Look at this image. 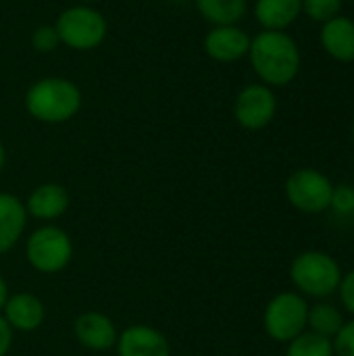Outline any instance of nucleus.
<instances>
[{"label": "nucleus", "instance_id": "29", "mask_svg": "<svg viewBox=\"0 0 354 356\" xmlns=\"http://www.w3.org/2000/svg\"><path fill=\"white\" fill-rule=\"evenodd\" d=\"M83 2H98V0H83Z\"/></svg>", "mask_w": 354, "mask_h": 356}, {"label": "nucleus", "instance_id": "12", "mask_svg": "<svg viewBox=\"0 0 354 356\" xmlns=\"http://www.w3.org/2000/svg\"><path fill=\"white\" fill-rule=\"evenodd\" d=\"M319 44L323 52L338 63L354 60V19L346 15H338L325 23H321Z\"/></svg>", "mask_w": 354, "mask_h": 356}, {"label": "nucleus", "instance_id": "4", "mask_svg": "<svg viewBox=\"0 0 354 356\" xmlns=\"http://www.w3.org/2000/svg\"><path fill=\"white\" fill-rule=\"evenodd\" d=\"M309 305L296 292H282L273 296L263 313V327L275 342L288 344L307 330Z\"/></svg>", "mask_w": 354, "mask_h": 356}, {"label": "nucleus", "instance_id": "2", "mask_svg": "<svg viewBox=\"0 0 354 356\" xmlns=\"http://www.w3.org/2000/svg\"><path fill=\"white\" fill-rule=\"evenodd\" d=\"M81 106L79 88L61 77H46L35 81L25 94L27 113L42 123L69 121Z\"/></svg>", "mask_w": 354, "mask_h": 356}, {"label": "nucleus", "instance_id": "17", "mask_svg": "<svg viewBox=\"0 0 354 356\" xmlns=\"http://www.w3.org/2000/svg\"><path fill=\"white\" fill-rule=\"evenodd\" d=\"M198 13L217 25H236L248 10V0H196Z\"/></svg>", "mask_w": 354, "mask_h": 356}, {"label": "nucleus", "instance_id": "5", "mask_svg": "<svg viewBox=\"0 0 354 356\" xmlns=\"http://www.w3.org/2000/svg\"><path fill=\"white\" fill-rule=\"evenodd\" d=\"M25 257L40 273H58L69 265L73 257V244L65 229L56 225H44L27 238Z\"/></svg>", "mask_w": 354, "mask_h": 356}, {"label": "nucleus", "instance_id": "16", "mask_svg": "<svg viewBox=\"0 0 354 356\" xmlns=\"http://www.w3.org/2000/svg\"><path fill=\"white\" fill-rule=\"evenodd\" d=\"M303 15V0H257L255 17L267 31H284Z\"/></svg>", "mask_w": 354, "mask_h": 356}, {"label": "nucleus", "instance_id": "7", "mask_svg": "<svg viewBox=\"0 0 354 356\" xmlns=\"http://www.w3.org/2000/svg\"><path fill=\"white\" fill-rule=\"evenodd\" d=\"M63 44L73 50H92L106 35L104 17L88 6H73L58 15L54 25Z\"/></svg>", "mask_w": 354, "mask_h": 356}, {"label": "nucleus", "instance_id": "11", "mask_svg": "<svg viewBox=\"0 0 354 356\" xmlns=\"http://www.w3.org/2000/svg\"><path fill=\"white\" fill-rule=\"evenodd\" d=\"M73 332L77 342L90 350H108L119 338L115 323L98 311L81 313L73 323Z\"/></svg>", "mask_w": 354, "mask_h": 356}, {"label": "nucleus", "instance_id": "20", "mask_svg": "<svg viewBox=\"0 0 354 356\" xmlns=\"http://www.w3.org/2000/svg\"><path fill=\"white\" fill-rule=\"evenodd\" d=\"M344 0H303V13L317 23H325L342 15Z\"/></svg>", "mask_w": 354, "mask_h": 356}, {"label": "nucleus", "instance_id": "22", "mask_svg": "<svg viewBox=\"0 0 354 356\" xmlns=\"http://www.w3.org/2000/svg\"><path fill=\"white\" fill-rule=\"evenodd\" d=\"M61 44V38L52 25H42L31 33V46L38 52H52Z\"/></svg>", "mask_w": 354, "mask_h": 356}, {"label": "nucleus", "instance_id": "28", "mask_svg": "<svg viewBox=\"0 0 354 356\" xmlns=\"http://www.w3.org/2000/svg\"><path fill=\"white\" fill-rule=\"evenodd\" d=\"M353 144H354V121H353Z\"/></svg>", "mask_w": 354, "mask_h": 356}, {"label": "nucleus", "instance_id": "8", "mask_svg": "<svg viewBox=\"0 0 354 356\" xmlns=\"http://www.w3.org/2000/svg\"><path fill=\"white\" fill-rule=\"evenodd\" d=\"M277 113V98L273 90L265 83L246 86L234 102L236 121L250 131H259L267 127Z\"/></svg>", "mask_w": 354, "mask_h": 356}, {"label": "nucleus", "instance_id": "27", "mask_svg": "<svg viewBox=\"0 0 354 356\" xmlns=\"http://www.w3.org/2000/svg\"><path fill=\"white\" fill-rule=\"evenodd\" d=\"M4 159H6V154H4V146L0 144V169L4 167Z\"/></svg>", "mask_w": 354, "mask_h": 356}, {"label": "nucleus", "instance_id": "13", "mask_svg": "<svg viewBox=\"0 0 354 356\" xmlns=\"http://www.w3.org/2000/svg\"><path fill=\"white\" fill-rule=\"evenodd\" d=\"M2 317L13 327V332H35L46 317L44 305L38 296L29 292H19L6 298V305L2 309Z\"/></svg>", "mask_w": 354, "mask_h": 356}, {"label": "nucleus", "instance_id": "15", "mask_svg": "<svg viewBox=\"0 0 354 356\" xmlns=\"http://www.w3.org/2000/svg\"><path fill=\"white\" fill-rule=\"evenodd\" d=\"M27 223L25 204L6 192H0V254L15 248Z\"/></svg>", "mask_w": 354, "mask_h": 356}, {"label": "nucleus", "instance_id": "6", "mask_svg": "<svg viewBox=\"0 0 354 356\" xmlns=\"http://www.w3.org/2000/svg\"><path fill=\"white\" fill-rule=\"evenodd\" d=\"M334 194L332 179L311 167L296 169L286 179V198L288 202L307 215H319L330 209Z\"/></svg>", "mask_w": 354, "mask_h": 356}, {"label": "nucleus", "instance_id": "3", "mask_svg": "<svg viewBox=\"0 0 354 356\" xmlns=\"http://www.w3.org/2000/svg\"><path fill=\"white\" fill-rule=\"evenodd\" d=\"M342 275L338 261L323 250H305L290 265L292 284L311 298H328L338 292Z\"/></svg>", "mask_w": 354, "mask_h": 356}, {"label": "nucleus", "instance_id": "19", "mask_svg": "<svg viewBox=\"0 0 354 356\" xmlns=\"http://www.w3.org/2000/svg\"><path fill=\"white\" fill-rule=\"evenodd\" d=\"M286 356H334L332 340L317 336L313 332H303L288 342Z\"/></svg>", "mask_w": 354, "mask_h": 356}, {"label": "nucleus", "instance_id": "23", "mask_svg": "<svg viewBox=\"0 0 354 356\" xmlns=\"http://www.w3.org/2000/svg\"><path fill=\"white\" fill-rule=\"evenodd\" d=\"M334 356H354V319L344 321L342 330L332 340Z\"/></svg>", "mask_w": 354, "mask_h": 356}, {"label": "nucleus", "instance_id": "24", "mask_svg": "<svg viewBox=\"0 0 354 356\" xmlns=\"http://www.w3.org/2000/svg\"><path fill=\"white\" fill-rule=\"evenodd\" d=\"M338 292H340V300H342L344 309L351 315H354V269H351L348 273L342 275V282H340Z\"/></svg>", "mask_w": 354, "mask_h": 356}, {"label": "nucleus", "instance_id": "10", "mask_svg": "<svg viewBox=\"0 0 354 356\" xmlns=\"http://www.w3.org/2000/svg\"><path fill=\"white\" fill-rule=\"evenodd\" d=\"M204 50L219 63H234L248 54L250 35L238 25H217L207 33Z\"/></svg>", "mask_w": 354, "mask_h": 356}, {"label": "nucleus", "instance_id": "14", "mask_svg": "<svg viewBox=\"0 0 354 356\" xmlns=\"http://www.w3.org/2000/svg\"><path fill=\"white\" fill-rule=\"evenodd\" d=\"M69 209V192L61 184H42L38 186L25 204L27 215L42 219V221H52L65 215Z\"/></svg>", "mask_w": 354, "mask_h": 356}, {"label": "nucleus", "instance_id": "21", "mask_svg": "<svg viewBox=\"0 0 354 356\" xmlns=\"http://www.w3.org/2000/svg\"><path fill=\"white\" fill-rule=\"evenodd\" d=\"M330 209L344 219L354 217V186L342 184V186H334V194H332V202Z\"/></svg>", "mask_w": 354, "mask_h": 356}, {"label": "nucleus", "instance_id": "9", "mask_svg": "<svg viewBox=\"0 0 354 356\" xmlns=\"http://www.w3.org/2000/svg\"><path fill=\"white\" fill-rule=\"evenodd\" d=\"M119 356H171L167 336L150 325H129L117 338Z\"/></svg>", "mask_w": 354, "mask_h": 356}, {"label": "nucleus", "instance_id": "18", "mask_svg": "<svg viewBox=\"0 0 354 356\" xmlns=\"http://www.w3.org/2000/svg\"><path fill=\"white\" fill-rule=\"evenodd\" d=\"M344 325V315L338 307L328 305V302H317L309 307V317H307V327L309 332L323 336L328 340H334L336 334Z\"/></svg>", "mask_w": 354, "mask_h": 356}, {"label": "nucleus", "instance_id": "25", "mask_svg": "<svg viewBox=\"0 0 354 356\" xmlns=\"http://www.w3.org/2000/svg\"><path fill=\"white\" fill-rule=\"evenodd\" d=\"M13 344V327L6 323V319L0 315V356H6Z\"/></svg>", "mask_w": 354, "mask_h": 356}, {"label": "nucleus", "instance_id": "1", "mask_svg": "<svg viewBox=\"0 0 354 356\" xmlns=\"http://www.w3.org/2000/svg\"><path fill=\"white\" fill-rule=\"evenodd\" d=\"M250 65L259 79L269 88L292 83L300 71L303 56L296 40L286 31H261L250 40Z\"/></svg>", "mask_w": 354, "mask_h": 356}, {"label": "nucleus", "instance_id": "26", "mask_svg": "<svg viewBox=\"0 0 354 356\" xmlns=\"http://www.w3.org/2000/svg\"><path fill=\"white\" fill-rule=\"evenodd\" d=\"M6 298H8V288H6V282H4L2 275H0V311H2L4 305H6Z\"/></svg>", "mask_w": 354, "mask_h": 356}]
</instances>
